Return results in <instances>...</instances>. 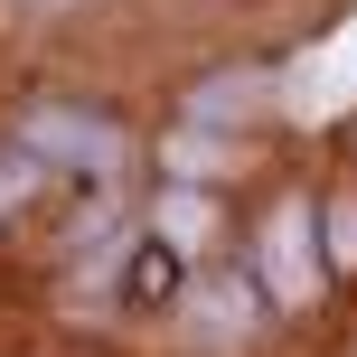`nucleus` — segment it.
Wrapping results in <instances>:
<instances>
[{
    "instance_id": "f257e3e1",
    "label": "nucleus",
    "mask_w": 357,
    "mask_h": 357,
    "mask_svg": "<svg viewBox=\"0 0 357 357\" xmlns=\"http://www.w3.org/2000/svg\"><path fill=\"white\" fill-rule=\"evenodd\" d=\"M19 142H29L47 169H94V178H113V169H123V132H113V123H94V113H66V104H38Z\"/></svg>"
},
{
    "instance_id": "20e7f679",
    "label": "nucleus",
    "mask_w": 357,
    "mask_h": 357,
    "mask_svg": "<svg viewBox=\"0 0 357 357\" xmlns=\"http://www.w3.org/2000/svg\"><path fill=\"white\" fill-rule=\"evenodd\" d=\"M38 188H47V160H38V151H29V142H19V151H10V160H0V216H10V207H29V197H38Z\"/></svg>"
},
{
    "instance_id": "7ed1b4c3",
    "label": "nucleus",
    "mask_w": 357,
    "mask_h": 357,
    "mask_svg": "<svg viewBox=\"0 0 357 357\" xmlns=\"http://www.w3.org/2000/svg\"><path fill=\"white\" fill-rule=\"evenodd\" d=\"M207 226H216V216H207V197H197V188H169V197H160V245H169V254H197V245H207Z\"/></svg>"
},
{
    "instance_id": "39448f33",
    "label": "nucleus",
    "mask_w": 357,
    "mask_h": 357,
    "mask_svg": "<svg viewBox=\"0 0 357 357\" xmlns=\"http://www.w3.org/2000/svg\"><path fill=\"white\" fill-rule=\"evenodd\" d=\"M320 226H329V264L348 273V264H357V197H348V188L329 197V216H320Z\"/></svg>"
},
{
    "instance_id": "f03ea898",
    "label": "nucleus",
    "mask_w": 357,
    "mask_h": 357,
    "mask_svg": "<svg viewBox=\"0 0 357 357\" xmlns=\"http://www.w3.org/2000/svg\"><path fill=\"white\" fill-rule=\"evenodd\" d=\"M264 273H273V301H310V291H320L310 207H273V226H264Z\"/></svg>"
}]
</instances>
